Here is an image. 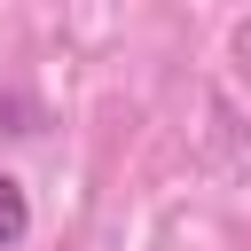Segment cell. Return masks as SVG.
I'll use <instances>...</instances> for the list:
<instances>
[{"instance_id": "cell-1", "label": "cell", "mask_w": 251, "mask_h": 251, "mask_svg": "<svg viewBox=\"0 0 251 251\" xmlns=\"http://www.w3.org/2000/svg\"><path fill=\"white\" fill-rule=\"evenodd\" d=\"M24 220H31V212H24V188L0 173V243H16V235H24Z\"/></svg>"}]
</instances>
